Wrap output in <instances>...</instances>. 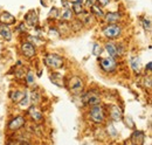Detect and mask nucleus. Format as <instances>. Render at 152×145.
<instances>
[{
	"label": "nucleus",
	"mask_w": 152,
	"mask_h": 145,
	"mask_svg": "<svg viewBox=\"0 0 152 145\" xmlns=\"http://www.w3.org/2000/svg\"><path fill=\"white\" fill-rule=\"evenodd\" d=\"M43 63L50 69H58L63 66V59L57 54H48L43 57Z\"/></svg>",
	"instance_id": "1"
},
{
	"label": "nucleus",
	"mask_w": 152,
	"mask_h": 145,
	"mask_svg": "<svg viewBox=\"0 0 152 145\" xmlns=\"http://www.w3.org/2000/svg\"><path fill=\"white\" fill-rule=\"evenodd\" d=\"M89 117H90V119L94 123L101 124L105 119V111H104V109L102 108L99 104H97V105L91 107L90 111H89Z\"/></svg>",
	"instance_id": "2"
},
{
	"label": "nucleus",
	"mask_w": 152,
	"mask_h": 145,
	"mask_svg": "<svg viewBox=\"0 0 152 145\" xmlns=\"http://www.w3.org/2000/svg\"><path fill=\"white\" fill-rule=\"evenodd\" d=\"M68 83H69V84H68V88H69V90L72 91L73 94L78 95V94H81V92L83 91L84 83H83V81H82L81 77L74 76V77H72V78L69 80Z\"/></svg>",
	"instance_id": "3"
},
{
	"label": "nucleus",
	"mask_w": 152,
	"mask_h": 145,
	"mask_svg": "<svg viewBox=\"0 0 152 145\" xmlns=\"http://www.w3.org/2000/svg\"><path fill=\"white\" fill-rule=\"evenodd\" d=\"M121 34H122V27L119 25L111 23L103 28V35L109 37V39H116Z\"/></svg>",
	"instance_id": "4"
},
{
	"label": "nucleus",
	"mask_w": 152,
	"mask_h": 145,
	"mask_svg": "<svg viewBox=\"0 0 152 145\" xmlns=\"http://www.w3.org/2000/svg\"><path fill=\"white\" fill-rule=\"evenodd\" d=\"M99 66L105 72H114L117 68V62L113 57H103L99 60Z\"/></svg>",
	"instance_id": "5"
},
{
	"label": "nucleus",
	"mask_w": 152,
	"mask_h": 145,
	"mask_svg": "<svg viewBox=\"0 0 152 145\" xmlns=\"http://www.w3.org/2000/svg\"><path fill=\"white\" fill-rule=\"evenodd\" d=\"M82 102L84 104H87V105L94 107V105L99 104L101 98H99V96L96 94L95 91H88V92H86V94L82 95Z\"/></svg>",
	"instance_id": "6"
},
{
	"label": "nucleus",
	"mask_w": 152,
	"mask_h": 145,
	"mask_svg": "<svg viewBox=\"0 0 152 145\" xmlns=\"http://www.w3.org/2000/svg\"><path fill=\"white\" fill-rule=\"evenodd\" d=\"M25 124H26V118L20 115V116L14 117V118L8 123V129H10L11 131H18V130H20Z\"/></svg>",
	"instance_id": "7"
},
{
	"label": "nucleus",
	"mask_w": 152,
	"mask_h": 145,
	"mask_svg": "<svg viewBox=\"0 0 152 145\" xmlns=\"http://www.w3.org/2000/svg\"><path fill=\"white\" fill-rule=\"evenodd\" d=\"M21 52H22V54L25 55L26 57H28V59L33 57L35 55V53H37L34 45L33 43H29V42H23L21 45Z\"/></svg>",
	"instance_id": "8"
},
{
	"label": "nucleus",
	"mask_w": 152,
	"mask_h": 145,
	"mask_svg": "<svg viewBox=\"0 0 152 145\" xmlns=\"http://www.w3.org/2000/svg\"><path fill=\"white\" fill-rule=\"evenodd\" d=\"M145 142V133L143 131H133L131 135V143L133 145H144Z\"/></svg>",
	"instance_id": "9"
},
{
	"label": "nucleus",
	"mask_w": 152,
	"mask_h": 145,
	"mask_svg": "<svg viewBox=\"0 0 152 145\" xmlns=\"http://www.w3.org/2000/svg\"><path fill=\"white\" fill-rule=\"evenodd\" d=\"M109 115H110L111 121H114V122H121V121H123V112H122L121 109L118 108V107H116V105H113L110 108Z\"/></svg>",
	"instance_id": "10"
},
{
	"label": "nucleus",
	"mask_w": 152,
	"mask_h": 145,
	"mask_svg": "<svg viewBox=\"0 0 152 145\" xmlns=\"http://www.w3.org/2000/svg\"><path fill=\"white\" fill-rule=\"evenodd\" d=\"M15 22H17L15 17H13L11 13H8V12H2V13L0 14V23H1V25L8 26V25H14Z\"/></svg>",
	"instance_id": "11"
},
{
	"label": "nucleus",
	"mask_w": 152,
	"mask_h": 145,
	"mask_svg": "<svg viewBox=\"0 0 152 145\" xmlns=\"http://www.w3.org/2000/svg\"><path fill=\"white\" fill-rule=\"evenodd\" d=\"M25 20H26V23H28V26H31V27L37 26L39 22L38 12H37V11H31V12H28Z\"/></svg>",
	"instance_id": "12"
},
{
	"label": "nucleus",
	"mask_w": 152,
	"mask_h": 145,
	"mask_svg": "<svg viewBox=\"0 0 152 145\" xmlns=\"http://www.w3.org/2000/svg\"><path fill=\"white\" fill-rule=\"evenodd\" d=\"M28 115L31 116V118L34 121V122H41L43 119V116H42V112L39 111L38 108L35 105H32L28 108Z\"/></svg>",
	"instance_id": "13"
},
{
	"label": "nucleus",
	"mask_w": 152,
	"mask_h": 145,
	"mask_svg": "<svg viewBox=\"0 0 152 145\" xmlns=\"http://www.w3.org/2000/svg\"><path fill=\"white\" fill-rule=\"evenodd\" d=\"M49 78H50V82H52L53 84L57 86V87H64V86H66L64 80H63V76H62L61 74H58V72H53V74H50Z\"/></svg>",
	"instance_id": "14"
},
{
	"label": "nucleus",
	"mask_w": 152,
	"mask_h": 145,
	"mask_svg": "<svg viewBox=\"0 0 152 145\" xmlns=\"http://www.w3.org/2000/svg\"><path fill=\"white\" fill-rule=\"evenodd\" d=\"M104 49H105V52L109 54L110 57H113V59L119 57V55H118V53H117L116 45H114V43H111V42H107L105 46H104Z\"/></svg>",
	"instance_id": "15"
},
{
	"label": "nucleus",
	"mask_w": 152,
	"mask_h": 145,
	"mask_svg": "<svg viewBox=\"0 0 152 145\" xmlns=\"http://www.w3.org/2000/svg\"><path fill=\"white\" fill-rule=\"evenodd\" d=\"M121 17L122 15L118 12H109V13L104 14V20L107 22H109V23H116V22H118V20L121 19Z\"/></svg>",
	"instance_id": "16"
},
{
	"label": "nucleus",
	"mask_w": 152,
	"mask_h": 145,
	"mask_svg": "<svg viewBox=\"0 0 152 145\" xmlns=\"http://www.w3.org/2000/svg\"><path fill=\"white\" fill-rule=\"evenodd\" d=\"M0 35L2 36L5 40L10 41L12 39V32H11L10 27L6 26V25H0Z\"/></svg>",
	"instance_id": "17"
},
{
	"label": "nucleus",
	"mask_w": 152,
	"mask_h": 145,
	"mask_svg": "<svg viewBox=\"0 0 152 145\" xmlns=\"http://www.w3.org/2000/svg\"><path fill=\"white\" fill-rule=\"evenodd\" d=\"M25 95H26V92H23V91L15 90V91H12V92L10 94V98H11L14 103H20V101L25 97Z\"/></svg>",
	"instance_id": "18"
},
{
	"label": "nucleus",
	"mask_w": 152,
	"mask_h": 145,
	"mask_svg": "<svg viewBox=\"0 0 152 145\" xmlns=\"http://www.w3.org/2000/svg\"><path fill=\"white\" fill-rule=\"evenodd\" d=\"M90 11H91V14H94L97 18H104V12H103V10L98 5L95 4L94 6H91L90 7Z\"/></svg>",
	"instance_id": "19"
},
{
	"label": "nucleus",
	"mask_w": 152,
	"mask_h": 145,
	"mask_svg": "<svg viewBox=\"0 0 152 145\" xmlns=\"http://www.w3.org/2000/svg\"><path fill=\"white\" fill-rule=\"evenodd\" d=\"M130 64H131V68L134 72H140V59L139 57H132L131 61H130Z\"/></svg>",
	"instance_id": "20"
},
{
	"label": "nucleus",
	"mask_w": 152,
	"mask_h": 145,
	"mask_svg": "<svg viewBox=\"0 0 152 145\" xmlns=\"http://www.w3.org/2000/svg\"><path fill=\"white\" fill-rule=\"evenodd\" d=\"M40 101H41V95L37 90H33L31 92V96H29V102H32L33 105H37Z\"/></svg>",
	"instance_id": "21"
},
{
	"label": "nucleus",
	"mask_w": 152,
	"mask_h": 145,
	"mask_svg": "<svg viewBox=\"0 0 152 145\" xmlns=\"http://www.w3.org/2000/svg\"><path fill=\"white\" fill-rule=\"evenodd\" d=\"M73 17H74V13H73V11H72L70 8L66 10V11L61 14L62 21H72V20H73Z\"/></svg>",
	"instance_id": "22"
},
{
	"label": "nucleus",
	"mask_w": 152,
	"mask_h": 145,
	"mask_svg": "<svg viewBox=\"0 0 152 145\" xmlns=\"http://www.w3.org/2000/svg\"><path fill=\"white\" fill-rule=\"evenodd\" d=\"M72 7H73V13H75L77 15H80L82 12H83V5H82V2H73L72 4Z\"/></svg>",
	"instance_id": "23"
},
{
	"label": "nucleus",
	"mask_w": 152,
	"mask_h": 145,
	"mask_svg": "<svg viewBox=\"0 0 152 145\" xmlns=\"http://www.w3.org/2000/svg\"><path fill=\"white\" fill-rule=\"evenodd\" d=\"M20 107H21V109H28V104H29V97L27 96V94L25 95V97L20 101Z\"/></svg>",
	"instance_id": "24"
},
{
	"label": "nucleus",
	"mask_w": 152,
	"mask_h": 145,
	"mask_svg": "<svg viewBox=\"0 0 152 145\" xmlns=\"http://www.w3.org/2000/svg\"><path fill=\"white\" fill-rule=\"evenodd\" d=\"M26 82L28 84H33L34 83V72H32V70H29V72H27V75H26Z\"/></svg>",
	"instance_id": "25"
},
{
	"label": "nucleus",
	"mask_w": 152,
	"mask_h": 145,
	"mask_svg": "<svg viewBox=\"0 0 152 145\" xmlns=\"http://www.w3.org/2000/svg\"><path fill=\"white\" fill-rule=\"evenodd\" d=\"M93 53H94V55H96V56H99V55L102 54V47H101L98 43H95V45H94Z\"/></svg>",
	"instance_id": "26"
},
{
	"label": "nucleus",
	"mask_w": 152,
	"mask_h": 145,
	"mask_svg": "<svg viewBox=\"0 0 152 145\" xmlns=\"http://www.w3.org/2000/svg\"><path fill=\"white\" fill-rule=\"evenodd\" d=\"M108 132H109V136H113V137H116L117 136V131H116V129L113 127V124L110 123V124H108Z\"/></svg>",
	"instance_id": "27"
},
{
	"label": "nucleus",
	"mask_w": 152,
	"mask_h": 145,
	"mask_svg": "<svg viewBox=\"0 0 152 145\" xmlns=\"http://www.w3.org/2000/svg\"><path fill=\"white\" fill-rule=\"evenodd\" d=\"M123 119H124L125 124H126V125H129V127H131V129L134 127V123H133V121L130 118V117H123Z\"/></svg>",
	"instance_id": "28"
},
{
	"label": "nucleus",
	"mask_w": 152,
	"mask_h": 145,
	"mask_svg": "<svg viewBox=\"0 0 152 145\" xmlns=\"http://www.w3.org/2000/svg\"><path fill=\"white\" fill-rule=\"evenodd\" d=\"M143 26H144V29L150 32L151 31V21L150 20H144L143 21Z\"/></svg>",
	"instance_id": "29"
},
{
	"label": "nucleus",
	"mask_w": 152,
	"mask_h": 145,
	"mask_svg": "<svg viewBox=\"0 0 152 145\" xmlns=\"http://www.w3.org/2000/svg\"><path fill=\"white\" fill-rule=\"evenodd\" d=\"M49 17H50V18H57V17H58V10H57L56 7H54V8L50 11Z\"/></svg>",
	"instance_id": "30"
},
{
	"label": "nucleus",
	"mask_w": 152,
	"mask_h": 145,
	"mask_svg": "<svg viewBox=\"0 0 152 145\" xmlns=\"http://www.w3.org/2000/svg\"><path fill=\"white\" fill-rule=\"evenodd\" d=\"M97 2H98L102 7H104V6H107V5L110 2V0H97Z\"/></svg>",
	"instance_id": "31"
},
{
	"label": "nucleus",
	"mask_w": 152,
	"mask_h": 145,
	"mask_svg": "<svg viewBox=\"0 0 152 145\" xmlns=\"http://www.w3.org/2000/svg\"><path fill=\"white\" fill-rule=\"evenodd\" d=\"M28 39L32 40V42H34V43H40V39L35 37V36H28ZM32 42H29V43H32Z\"/></svg>",
	"instance_id": "32"
},
{
	"label": "nucleus",
	"mask_w": 152,
	"mask_h": 145,
	"mask_svg": "<svg viewBox=\"0 0 152 145\" xmlns=\"http://www.w3.org/2000/svg\"><path fill=\"white\" fill-rule=\"evenodd\" d=\"M95 1L96 0H86V5L90 8L91 6H94V5H95Z\"/></svg>",
	"instance_id": "33"
},
{
	"label": "nucleus",
	"mask_w": 152,
	"mask_h": 145,
	"mask_svg": "<svg viewBox=\"0 0 152 145\" xmlns=\"http://www.w3.org/2000/svg\"><path fill=\"white\" fill-rule=\"evenodd\" d=\"M50 35L53 36H60V32H58V31H57V29H55V28H54V29H53V28H52V29H50Z\"/></svg>",
	"instance_id": "34"
},
{
	"label": "nucleus",
	"mask_w": 152,
	"mask_h": 145,
	"mask_svg": "<svg viewBox=\"0 0 152 145\" xmlns=\"http://www.w3.org/2000/svg\"><path fill=\"white\" fill-rule=\"evenodd\" d=\"M19 29H20V31H22V32L25 33V31H26V26H25V23H21V25H20Z\"/></svg>",
	"instance_id": "35"
},
{
	"label": "nucleus",
	"mask_w": 152,
	"mask_h": 145,
	"mask_svg": "<svg viewBox=\"0 0 152 145\" xmlns=\"http://www.w3.org/2000/svg\"><path fill=\"white\" fill-rule=\"evenodd\" d=\"M151 67H152V63H151V62H149V63L146 64V70H148L149 72H151Z\"/></svg>",
	"instance_id": "36"
},
{
	"label": "nucleus",
	"mask_w": 152,
	"mask_h": 145,
	"mask_svg": "<svg viewBox=\"0 0 152 145\" xmlns=\"http://www.w3.org/2000/svg\"><path fill=\"white\" fill-rule=\"evenodd\" d=\"M124 145H133L132 143H130V142H125V143H124Z\"/></svg>",
	"instance_id": "37"
},
{
	"label": "nucleus",
	"mask_w": 152,
	"mask_h": 145,
	"mask_svg": "<svg viewBox=\"0 0 152 145\" xmlns=\"http://www.w3.org/2000/svg\"><path fill=\"white\" fill-rule=\"evenodd\" d=\"M75 2H83V0H74Z\"/></svg>",
	"instance_id": "38"
}]
</instances>
